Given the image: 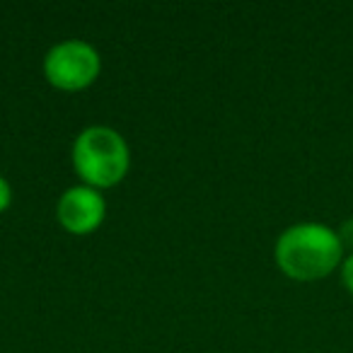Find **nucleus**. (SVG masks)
Returning <instances> with one entry per match:
<instances>
[{"instance_id":"obj_1","label":"nucleus","mask_w":353,"mask_h":353,"mask_svg":"<svg viewBox=\"0 0 353 353\" xmlns=\"http://www.w3.org/2000/svg\"><path fill=\"white\" fill-rule=\"evenodd\" d=\"M274 254L288 279L319 281L341 266L343 245L339 232L324 223H295L279 235Z\"/></svg>"},{"instance_id":"obj_2","label":"nucleus","mask_w":353,"mask_h":353,"mask_svg":"<svg viewBox=\"0 0 353 353\" xmlns=\"http://www.w3.org/2000/svg\"><path fill=\"white\" fill-rule=\"evenodd\" d=\"M131 152L119 131L109 126H88L73 143V167L88 187L107 189L126 176Z\"/></svg>"},{"instance_id":"obj_3","label":"nucleus","mask_w":353,"mask_h":353,"mask_svg":"<svg viewBox=\"0 0 353 353\" xmlns=\"http://www.w3.org/2000/svg\"><path fill=\"white\" fill-rule=\"evenodd\" d=\"M102 68L97 49L83 39H65L51 46L44 59V75L61 90H83L92 85Z\"/></svg>"},{"instance_id":"obj_4","label":"nucleus","mask_w":353,"mask_h":353,"mask_svg":"<svg viewBox=\"0 0 353 353\" xmlns=\"http://www.w3.org/2000/svg\"><path fill=\"white\" fill-rule=\"evenodd\" d=\"M104 213H107V203H104L102 194L88 184L65 189L56 206L61 225L73 235H88V232L97 230L104 221Z\"/></svg>"},{"instance_id":"obj_5","label":"nucleus","mask_w":353,"mask_h":353,"mask_svg":"<svg viewBox=\"0 0 353 353\" xmlns=\"http://www.w3.org/2000/svg\"><path fill=\"white\" fill-rule=\"evenodd\" d=\"M339 240L343 245V252L348 250V254H353V218H348L341 228H339Z\"/></svg>"},{"instance_id":"obj_6","label":"nucleus","mask_w":353,"mask_h":353,"mask_svg":"<svg viewBox=\"0 0 353 353\" xmlns=\"http://www.w3.org/2000/svg\"><path fill=\"white\" fill-rule=\"evenodd\" d=\"M341 283L346 285V290L353 295V254L343 256V261H341Z\"/></svg>"},{"instance_id":"obj_7","label":"nucleus","mask_w":353,"mask_h":353,"mask_svg":"<svg viewBox=\"0 0 353 353\" xmlns=\"http://www.w3.org/2000/svg\"><path fill=\"white\" fill-rule=\"evenodd\" d=\"M10 201H12V189H10V184H8L6 176H0V213L10 206Z\"/></svg>"}]
</instances>
